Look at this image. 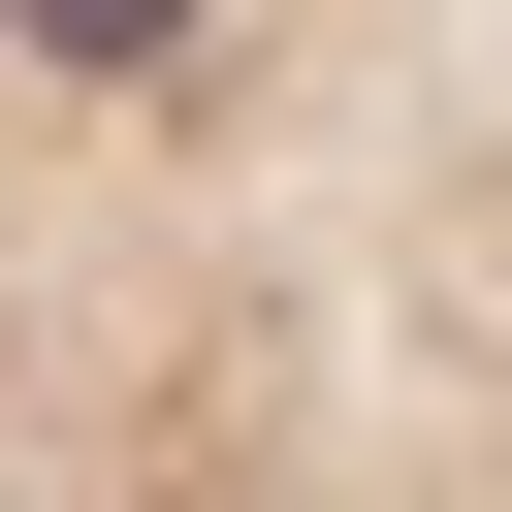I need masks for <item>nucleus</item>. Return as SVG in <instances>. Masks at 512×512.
Instances as JSON below:
<instances>
[{
  "label": "nucleus",
  "instance_id": "nucleus-1",
  "mask_svg": "<svg viewBox=\"0 0 512 512\" xmlns=\"http://www.w3.org/2000/svg\"><path fill=\"white\" fill-rule=\"evenodd\" d=\"M0 512H512V0H0Z\"/></svg>",
  "mask_w": 512,
  "mask_h": 512
}]
</instances>
